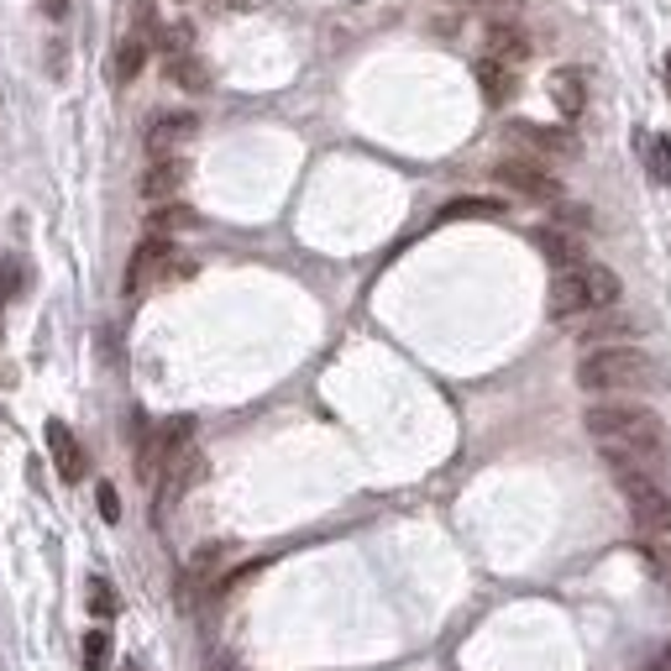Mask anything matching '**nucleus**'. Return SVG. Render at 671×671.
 I'll return each instance as SVG.
<instances>
[{"label": "nucleus", "instance_id": "nucleus-1", "mask_svg": "<svg viewBox=\"0 0 671 671\" xmlns=\"http://www.w3.org/2000/svg\"><path fill=\"white\" fill-rule=\"evenodd\" d=\"M588 435L609 462V473H651L661 477L671 462V431L667 420L646 404H592L582 415Z\"/></svg>", "mask_w": 671, "mask_h": 671}, {"label": "nucleus", "instance_id": "nucleus-2", "mask_svg": "<svg viewBox=\"0 0 671 671\" xmlns=\"http://www.w3.org/2000/svg\"><path fill=\"white\" fill-rule=\"evenodd\" d=\"M655 378L651 357L634 352V347H598L577 362V389L582 394H630V389H646Z\"/></svg>", "mask_w": 671, "mask_h": 671}, {"label": "nucleus", "instance_id": "nucleus-3", "mask_svg": "<svg viewBox=\"0 0 671 671\" xmlns=\"http://www.w3.org/2000/svg\"><path fill=\"white\" fill-rule=\"evenodd\" d=\"M613 299H619V273L603 268V262H582V268L556 273L551 316L556 320H577V316H592V310H609Z\"/></svg>", "mask_w": 671, "mask_h": 671}, {"label": "nucleus", "instance_id": "nucleus-4", "mask_svg": "<svg viewBox=\"0 0 671 671\" xmlns=\"http://www.w3.org/2000/svg\"><path fill=\"white\" fill-rule=\"evenodd\" d=\"M189 273V257H178V247L168 237H147L126 262V295H142L147 283H168V278Z\"/></svg>", "mask_w": 671, "mask_h": 671}, {"label": "nucleus", "instance_id": "nucleus-5", "mask_svg": "<svg viewBox=\"0 0 671 671\" xmlns=\"http://www.w3.org/2000/svg\"><path fill=\"white\" fill-rule=\"evenodd\" d=\"M619 494L630 498L634 509V525L640 530H671V494L661 488V477L651 473H613Z\"/></svg>", "mask_w": 671, "mask_h": 671}, {"label": "nucleus", "instance_id": "nucleus-6", "mask_svg": "<svg viewBox=\"0 0 671 671\" xmlns=\"http://www.w3.org/2000/svg\"><path fill=\"white\" fill-rule=\"evenodd\" d=\"M494 178L504 184V189H514V195L535 199V205H556V199H561V178H551L546 168H535V163H525V158L498 163Z\"/></svg>", "mask_w": 671, "mask_h": 671}, {"label": "nucleus", "instance_id": "nucleus-7", "mask_svg": "<svg viewBox=\"0 0 671 671\" xmlns=\"http://www.w3.org/2000/svg\"><path fill=\"white\" fill-rule=\"evenodd\" d=\"M195 132H199L195 111H168V116H158L153 126H147V153H153V158H174Z\"/></svg>", "mask_w": 671, "mask_h": 671}, {"label": "nucleus", "instance_id": "nucleus-8", "mask_svg": "<svg viewBox=\"0 0 671 671\" xmlns=\"http://www.w3.org/2000/svg\"><path fill=\"white\" fill-rule=\"evenodd\" d=\"M535 247L546 252V262H551L556 273H567V268H582V262H588V247H582V237L561 231V226H540V231H535Z\"/></svg>", "mask_w": 671, "mask_h": 671}, {"label": "nucleus", "instance_id": "nucleus-9", "mask_svg": "<svg viewBox=\"0 0 671 671\" xmlns=\"http://www.w3.org/2000/svg\"><path fill=\"white\" fill-rule=\"evenodd\" d=\"M48 446H53V462H59L63 483H80V477L90 473V456H84V446L74 441V431H69L63 420H48Z\"/></svg>", "mask_w": 671, "mask_h": 671}, {"label": "nucleus", "instance_id": "nucleus-10", "mask_svg": "<svg viewBox=\"0 0 671 671\" xmlns=\"http://www.w3.org/2000/svg\"><path fill=\"white\" fill-rule=\"evenodd\" d=\"M199 473H205V462H199L195 446H184V452L168 456V462H163V473H158V477H163V509H168L174 498L189 494V483H195Z\"/></svg>", "mask_w": 671, "mask_h": 671}, {"label": "nucleus", "instance_id": "nucleus-11", "mask_svg": "<svg viewBox=\"0 0 671 671\" xmlns=\"http://www.w3.org/2000/svg\"><path fill=\"white\" fill-rule=\"evenodd\" d=\"M184 178H189V163L184 158H153V168L142 174V195L163 205V199H174L184 189Z\"/></svg>", "mask_w": 671, "mask_h": 671}, {"label": "nucleus", "instance_id": "nucleus-12", "mask_svg": "<svg viewBox=\"0 0 671 671\" xmlns=\"http://www.w3.org/2000/svg\"><path fill=\"white\" fill-rule=\"evenodd\" d=\"M514 142H525L535 153H556V158H577V142L572 132H556V126H535V121H514L509 126Z\"/></svg>", "mask_w": 671, "mask_h": 671}, {"label": "nucleus", "instance_id": "nucleus-13", "mask_svg": "<svg viewBox=\"0 0 671 671\" xmlns=\"http://www.w3.org/2000/svg\"><path fill=\"white\" fill-rule=\"evenodd\" d=\"M551 100H556V111L572 121L588 111V80H582V69H556L551 74Z\"/></svg>", "mask_w": 671, "mask_h": 671}, {"label": "nucleus", "instance_id": "nucleus-14", "mask_svg": "<svg viewBox=\"0 0 671 671\" xmlns=\"http://www.w3.org/2000/svg\"><path fill=\"white\" fill-rule=\"evenodd\" d=\"M473 74H477V84H483V95H488V105H509L514 90H519V80H514V69H509V63L488 59V53L477 59Z\"/></svg>", "mask_w": 671, "mask_h": 671}, {"label": "nucleus", "instance_id": "nucleus-15", "mask_svg": "<svg viewBox=\"0 0 671 671\" xmlns=\"http://www.w3.org/2000/svg\"><path fill=\"white\" fill-rule=\"evenodd\" d=\"M488 59H498V63H509L514 69V63L530 59V38H525L514 21H494V27H488Z\"/></svg>", "mask_w": 671, "mask_h": 671}, {"label": "nucleus", "instance_id": "nucleus-16", "mask_svg": "<svg viewBox=\"0 0 671 671\" xmlns=\"http://www.w3.org/2000/svg\"><path fill=\"white\" fill-rule=\"evenodd\" d=\"M189 226H199L195 210L163 199V205H153V216H147V237H174V231H189Z\"/></svg>", "mask_w": 671, "mask_h": 671}, {"label": "nucleus", "instance_id": "nucleus-17", "mask_svg": "<svg viewBox=\"0 0 671 671\" xmlns=\"http://www.w3.org/2000/svg\"><path fill=\"white\" fill-rule=\"evenodd\" d=\"M147 48H153V42L137 38V32L121 42V48H116V84H132L142 69H147Z\"/></svg>", "mask_w": 671, "mask_h": 671}, {"label": "nucleus", "instance_id": "nucleus-18", "mask_svg": "<svg viewBox=\"0 0 671 671\" xmlns=\"http://www.w3.org/2000/svg\"><path fill=\"white\" fill-rule=\"evenodd\" d=\"M168 80H174L178 90H210V69H205L195 53H174V59H168Z\"/></svg>", "mask_w": 671, "mask_h": 671}, {"label": "nucleus", "instance_id": "nucleus-19", "mask_svg": "<svg viewBox=\"0 0 671 671\" xmlns=\"http://www.w3.org/2000/svg\"><path fill=\"white\" fill-rule=\"evenodd\" d=\"M494 216H504V199H452V205H441L435 220H494Z\"/></svg>", "mask_w": 671, "mask_h": 671}, {"label": "nucleus", "instance_id": "nucleus-20", "mask_svg": "<svg viewBox=\"0 0 671 671\" xmlns=\"http://www.w3.org/2000/svg\"><path fill=\"white\" fill-rule=\"evenodd\" d=\"M619 336H630V320L609 316V320H592V326H582V331H577V341H582L588 352H598V347H613Z\"/></svg>", "mask_w": 671, "mask_h": 671}, {"label": "nucleus", "instance_id": "nucleus-21", "mask_svg": "<svg viewBox=\"0 0 671 671\" xmlns=\"http://www.w3.org/2000/svg\"><path fill=\"white\" fill-rule=\"evenodd\" d=\"M640 556H646V567H651V572L671 588V540H655V535H646V540H640Z\"/></svg>", "mask_w": 671, "mask_h": 671}, {"label": "nucleus", "instance_id": "nucleus-22", "mask_svg": "<svg viewBox=\"0 0 671 671\" xmlns=\"http://www.w3.org/2000/svg\"><path fill=\"white\" fill-rule=\"evenodd\" d=\"M646 168L655 184H671V137H651L646 142Z\"/></svg>", "mask_w": 671, "mask_h": 671}, {"label": "nucleus", "instance_id": "nucleus-23", "mask_svg": "<svg viewBox=\"0 0 671 671\" xmlns=\"http://www.w3.org/2000/svg\"><path fill=\"white\" fill-rule=\"evenodd\" d=\"M90 613H95V619H111V613L121 609V598H116V588H111V582H105V577H90Z\"/></svg>", "mask_w": 671, "mask_h": 671}, {"label": "nucleus", "instance_id": "nucleus-24", "mask_svg": "<svg viewBox=\"0 0 671 671\" xmlns=\"http://www.w3.org/2000/svg\"><path fill=\"white\" fill-rule=\"evenodd\" d=\"M21 283H27V268H21L17 257H0V304H6V299H17Z\"/></svg>", "mask_w": 671, "mask_h": 671}, {"label": "nucleus", "instance_id": "nucleus-25", "mask_svg": "<svg viewBox=\"0 0 671 671\" xmlns=\"http://www.w3.org/2000/svg\"><path fill=\"white\" fill-rule=\"evenodd\" d=\"M105 655H111V634L90 630L84 634V671H105Z\"/></svg>", "mask_w": 671, "mask_h": 671}, {"label": "nucleus", "instance_id": "nucleus-26", "mask_svg": "<svg viewBox=\"0 0 671 671\" xmlns=\"http://www.w3.org/2000/svg\"><path fill=\"white\" fill-rule=\"evenodd\" d=\"M100 514H105L111 525L121 519V498H116V488H111V483H100Z\"/></svg>", "mask_w": 671, "mask_h": 671}, {"label": "nucleus", "instance_id": "nucleus-27", "mask_svg": "<svg viewBox=\"0 0 671 671\" xmlns=\"http://www.w3.org/2000/svg\"><path fill=\"white\" fill-rule=\"evenodd\" d=\"M661 671H671V646H667V655H661Z\"/></svg>", "mask_w": 671, "mask_h": 671}, {"label": "nucleus", "instance_id": "nucleus-28", "mask_svg": "<svg viewBox=\"0 0 671 671\" xmlns=\"http://www.w3.org/2000/svg\"><path fill=\"white\" fill-rule=\"evenodd\" d=\"M667 90H671V59H667Z\"/></svg>", "mask_w": 671, "mask_h": 671}, {"label": "nucleus", "instance_id": "nucleus-29", "mask_svg": "<svg viewBox=\"0 0 671 671\" xmlns=\"http://www.w3.org/2000/svg\"><path fill=\"white\" fill-rule=\"evenodd\" d=\"M452 6H467V0H452Z\"/></svg>", "mask_w": 671, "mask_h": 671}, {"label": "nucleus", "instance_id": "nucleus-30", "mask_svg": "<svg viewBox=\"0 0 671 671\" xmlns=\"http://www.w3.org/2000/svg\"><path fill=\"white\" fill-rule=\"evenodd\" d=\"M126 671H137V667H126Z\"/></svg>", "mask_w": 671, "mask_h": 671}]
</instances>
